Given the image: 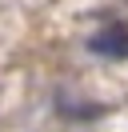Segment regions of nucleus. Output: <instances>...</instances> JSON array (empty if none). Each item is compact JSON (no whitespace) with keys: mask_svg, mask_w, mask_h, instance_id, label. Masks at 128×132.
Returning a JSON list of instances; mask_svg holds the SVG:
<instances>
[{"mask_svg":"<svg viewBox=\"0 0 128 132\" xmlns=\"http://www.w3.org/2000/svg\"><path fill=\"white\" fill-rule=\"evenodd\" d=\"M88 52L108 56V60H128V24L124 20H112L100 32H92L88 36Z\"/></svg>","mask_w":128,"mask_h":132,"instance_id":"nucleus-1","label":"nucleus"}]
</instances>
